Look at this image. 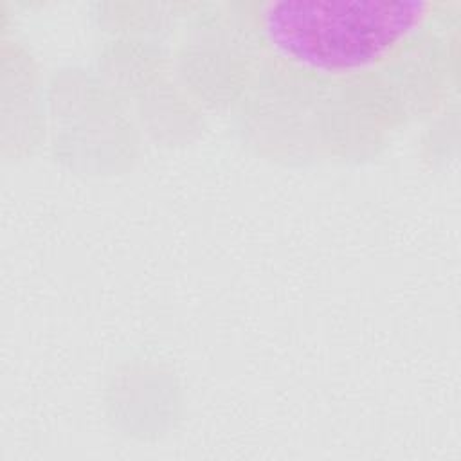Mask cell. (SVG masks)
Segmentation results:
<instances>
[{
    "label": "cell",
    "mask_w": 461,
    "mask_h": 461,
    "mask_svg": "<svg viewBox=\"0 0 461 461\" xmlns=\"http://www.w3.org/2000/svg\"><path fill=\"white\" fill-rule=\"evenodd\" d=\"M175 16L184 88L288 162L376 155L456 77L459 2H225Z\"/></svg>",
    "instance_id": "6da1fadb"
}]
</instances>
